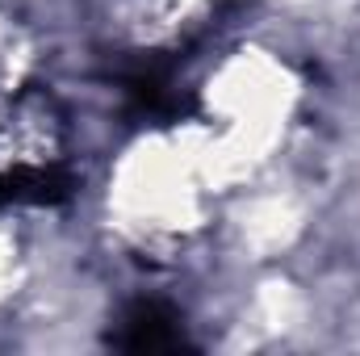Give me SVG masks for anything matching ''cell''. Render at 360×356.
<instances>
[{
	"label": "cell",
	"mask_w": 360,
	"mask_h": 356,
	"mask_svg": "<svg viewBox=\"0 0 360 356\" xmlns=\"http://www.w3.org/2000/svg\"><path fill=\"white\" fill-rule=\"evenodd\" d=\"M109 344L122 352H180L188 348L184 319L160 298H139L117 314V327L109 331Z\"/></svg>",
	"instance_id": "1"
}]
</instances>
